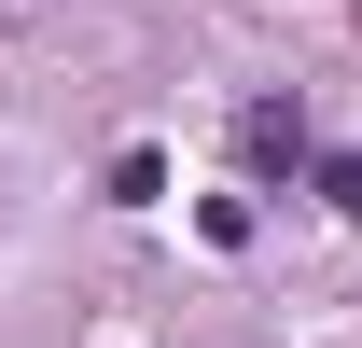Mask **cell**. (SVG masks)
<instances>
[{
  "label": "cell",
  "mask_w": 362,
  "mask_h": 348,
  "mask_svg": "<svg viewBox=\"0 0 362 348\" xmlns=\"http://www.w3.org/2000/svg\"><path fill=\"white\" fill-rule=\"evenodd\" d=\"M237 153H251V168H293V153H307V112H293V98H251Z\"/></svg>",
  "instance_id": "cell-1"
}]
</instances>
